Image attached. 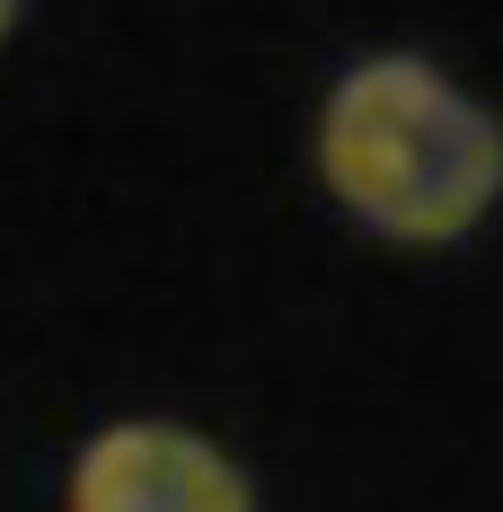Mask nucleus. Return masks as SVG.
I'll list each match as a JSON object with an SVG mask.
<instances>
[{"label":"nucleus","mask_w":503,"mask_h":512,"mask_svg":"<svg viewBox=\"0 0 503 512\" xmlns=\"http://www.w3.org/2000/svg\"><path fill=\"white\" fill-rule=\"evenodd\" d=\"M318 168L336 204L406 248L477 230L503 195V124L415 53H380L336 80L318 115Z\"/></svg>","instance_id":"obj_1"},{"label":"nucleus","mask_w":503,"mask_h":512,"mask_svg":"<svg viewBox=\"0 0 503 512\" xmlns=\"http://www.w3.org/2000/svg\"><path fill=\"white\" fill-rule=\"evenodd\" d=\"M71 512H256V504H248V477L203 433L115 424L71 468Z\"/></svg>","instance_id":"obj_2"},{"label":"nucleus","mask_w":503,"mask_h":512,"mask_svg":"<svg viewBox=\"0 0 503 512\" xmlns=\"http://www.w3.org/2000/svg\"><path fill=\"white\" fill-rule=\"evenodd\" d=\"M9 27H18V0H0V36H9Z\"/></svg>","instance_id":"obj_3"}]
</instances>
